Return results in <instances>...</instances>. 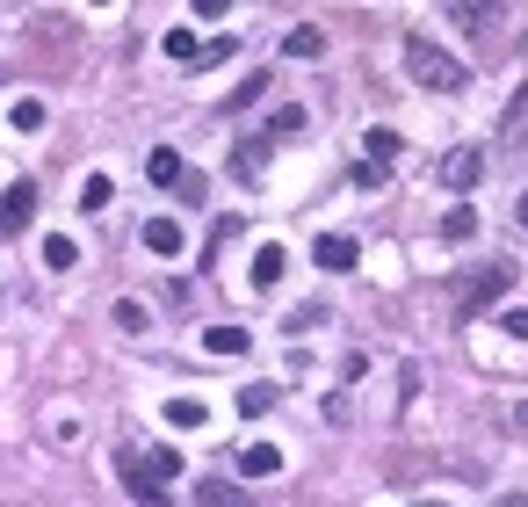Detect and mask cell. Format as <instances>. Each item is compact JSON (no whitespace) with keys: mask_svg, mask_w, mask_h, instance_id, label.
<instances>
[{"mask_svg":"<svg viewBox=\"0 0 528 507\" xmlns=\"http://www.w3.org/2000/svg\"><path fill=\"white\" fill-rule=\"evenodd\" d=\"M406 73L420 87H434V95H463V87H471V66L449 58L442 44H427V37H406Z\"/></svg>","mask_w":528,"mask_h":507,"instance_id":"obj_1","label":"cell"},{"mask_svg":"<svg viewBox=\"0 0 528 507\" xmlns=\"http://www.w3.org/2000/svg\"><path fill=\"white\" fill-rule=\"evenodd\" d=\"M507 290H514V268H507V261H485L478 276H463V283H456V312H463V319H485Z\"/></svg>","mask_w":528,"mask_h":507,"instance_id":"obj_2","label":"cell"},{"mask_svg":"<svg viewBox=\"0 0 528 507\" xmlns=\"http://www.w3.org/2000/svg\"><path fill=\"white\" fill-rule=\"evenodd\" d=\"M116 471H123V493H131L138 507H174V500H167V486L145 471V457H138V450H116Z\"/></svg>","mask_w":528,"mask_h":507,"instance_id":"obj_3","label":"cell"},{"mask_svg":"<svg viewBox=\"0 0 528 507\" xmlns=\"http://www.w3.org/2000/svg\"><path fill=\"white\" fill-rule=\"evenodd\" d=\"M442 189H478V174H485V145H456V153H442Z\"/></svg>","mask_w":528,"mask_h":507,"instance_id":"obj_4","label":"cell"},{"mask_svg":"<svg viewBox=\"0 0 528 507\" xmlns=\"http://www.w3.org/2000/svg\"><path fill=\"white\" fill-rule=\"evenodd\" d=\"M29 218H37V182H15L8 196H0V232H29Z\"/></svg>","mask_w":528,"mask_h":507,"instance_id":"obj_5","label":"cell"},{"mask_svg":"<svg viewBox=\"0 0 528 507\" xmlns=\"http://www.w3.org/2000/svg\"><path fill=\"white\" fill-rule=\"evenodd\" d=\"M312 261H319V268H333V276H348V268L362 261V247L348 240V232H319V247H312Z\"/></svg>","mask_w":528,"mask_h":507,"instance_id":"obj_6","label":"cell"},{"mask_svg":"<svg viewBox=\"0 0 528 507\" xmlns=\"http://www.w3.org/2000/svg\"><path fill=\"white\" fill-rule=\"evenodd\" d=\"M500 153H528V87H514V102L500 116Z\"/></svg>","mask_w":528,"mask_h":507,"instance_id":"obj_7","label":"cell"},{"mask_svg":"<svg viewBox=\"0 0 528 507\" xmlns=\"http://www.w3.org/2000/svg\"><path fill=\"white\" fill-rule=\"evenodd\" d=\"M145 174H152L160 189H181V182H189V167H181L174 145H152V153H145Z\"/></svg>","mask_w":528,"mask_h":507,"instance_id":"obj_8","label":"cell"},{"mask_svg":"<svg viewBox=\"0 0 528 507\" xmlns=\"http://www.w3.org/2000/svg\"><path fill=\"white\" fill-rule=\"evenodd\" d=\"M239 471H246V479H275V471H283V450H275V442H246Z\"/></svg>","mask_w":528,"mask_h":507,"instance_id":"obj_9","label":"cell"},{"mask_svg":"<svg viewBox=\"0 0 528 507\" xmlns=\"http://www.w3.org/2000/svg\"><path fill=\"white\" fill-rule=\"evenodd\" d=\"M196 507H254V493H239L232 479H203L196 486Z\"/></svg>","mask_w":528,"mask_h":507,"instance_id":"obj_10","label":"cell"},{"mask_svg":"<svg viewBox=\"0 0 528 507\" xmlns=\"http://www.w3.org/2000/svg\"><path fill=\"white\" fill-rule=\"evenodd\" d=\"M283 58H326V29H312V22H297L290 37H283Z\"/></svg>","mask_w":528,"mask_h":507,"instance_id":"obj_11","label":"cell"},{"mask_svg":"<svg viewBox=\"0 0 528 507\" xmlns=\"http://www.w3.org/2000/svg\"><path fill=\"white\" fill-rule=\"evenodd\" d=\"M145 247L152 254H181V218H145Z\"/></svg>","mask_w":528,"mask_h":507,"instance_id":"obj_12","label":"cell"},{"mask_svg":"<svg viewBox=\"0 0 528 507\" xmlns=\"http://www.w3.org/2000/svg\"><path fill=\"white\" fill-rule=\"evenodd\" d=\"M283 268H290L283 247H261V254H254V290H275V283H283Z\"/></svg>","mask_w":528,"mask_h":507,"instance_id":"obj_13","label":"cell"},{"mask_svg":"<svg viewBox=\"0 0 528 507\" xmlns=\"http://www.w3.org/2000/svg\"><path fill=\"white\" fill-rule=\"evenodd\" d=\"M160 51H167V58H181V66H196V58H203L196 29H167V37H160Z\"/></svg>","mask_w":528,"mask_h":507,"instance_id":"obj_14","label":"cell"},{"mask_svg":"<svg viewBox=\"0 0 528 507\" xmlns=\"http://www.w3.org/2000/svg\"><path fill=\"white\" fill-rule=\"evenodd\" d=\"M362 145H369V167H391V160H398V145H406V138H398V131H384V124H377V131H369Z\"/></svg>","mask_w":528,"mask_h":507,"instance_id":"obj_15","label":"cell"},{"mask_svg":"<svg viewBox=\"0 0 528 507\" xmlns=\"http://www.w3.org/2000/svg\"><path fill=\"white\" fill-rule=\"evenodd\" d=\"M203 421H210L203 399H167V428H203Z\"/></svg>","mask_w":528,"mask_h":507,"instance_id":"obj_16","label":"cell"},{"mask_svg":"<svg viewBox=\"0 0 528 507\" xmlns=\"http://www.w3.org/2000/svg\"><path fill=\"white\" fill-rule=\"evenodd\" d=\"M297 131H304V109L290 102V109H275V116H268V131H261V145H275V138H297Z\"/></svg>","mask_w":528,"mask_h":507,"instance_id":"obj_17","label":"cell"},{"mask_svg":"<svg viewBox=\"0 0 528 507\" xmlns=\"http://www.w3.org/2000/svg\"><path fill=\"white\" fill-rule=\"evenodd\" d=\"M203 348H210V355H246V326H210Z\"/></svg>","mask_w":528,"mask_h":507,"instance_id":"obj_18","label":"cell"},{"mask_svg":"<svg viewBox=\"0 0 528 507\" xmlns=\"http://www.w3.org/2000/svg\"><path fill=\"white\" fill-rule=\"evenodd\" d=\"M261 167H268V145H261V138H246V153H232V174H239V182H254Z\"/></svg>","mask_w":528,"mask_h":507,"instance_id":"obj_19","label":"cell"},{"mask_svg":"<svg viewBox=\"0 0 528 507\" xmlns=\"http://www.w3.org/2000/svg\"><path fill=\"white\" fill-rule=\"evenodd\" d=\"M471 232H478V211H471V203H456V211L442 218V240L456 247V240H471Z\"/></svg>","mask_w":528,"mask_h":507,"instance_id":"obj_20","label":"cell"},{"mask_svg":"<svg viewBox=\"0 0 528 507\" xmlns=\"http://www.w3.org/2000/svg\"><path fill=\"white\" fill-rule=\"evenodd\" d=\"M73 261H80V247L66 240V232H51V240H44V268H58V276H66Z\"/></svg>","mask_w":528,"mask_h":507,"instance_id":"obj_21","label":"cell"},{"mask_svg":"<svg viewBox=\"0 0 528 507\" xmlns=\"http://www.w3.org/2000/svg\"><path fill=\"white\" fill-rule=\"evenodd\" d=\"M449 15H456V22H471V29H500V22H507V8H471V0H456Z\"/></svg>","mask_w":528,"mask_h":507,"instance_id":"obj_22","label":"cell"},{"mask_svg":"<svg viewBox=\"0 0 528 507\" xmlns=\"http://www.w3.org/2000/svg\"><path fill=\"white\" fill-rule=\"evenodd\" d=\"M109 174H87V182H80V211H109Z\"/></svg>","mask_w":528,"mask_h":507,"instance_id":"obj_23","label":"cell"},{"mask_svg":"<svg viewBox=\"0 0 528 507\" xmlns=\"http://www.w3.org/2000/svg\"><path fill=\"white\" fill-rule=\"evenodd\" d=\"M109 319L123 326V334H145V326H152V319H145V305H131V297H123V305H116Z\"/></svg>","mask_w":528,"mask_h":507,"instance_id":"obj_24","label":"cell"},{"mask_svg":"<svg viewBox=\"0 0 528 507\" xmlns=\"http://www.w3.org/2000/svg\"><path fill=\"white\" fill-rule=\"evenodd\" d=\"M275 406V384H246L239 392V413H268Z\"/></svg>","mask_w":528,"mask_h":507,"instance_id":"obj_25","label":"cell"},{"mask_svg":"<svg viewBox=\"0 0 528 507\" xmlns=\"http://www.w3.org/2000/svg\"><path fill=\"white\" fill-rule=\"evenodd\" d=\"M326 319H333V312H326V305H304V312H290V319H283V326H290V334H312V326H326Z\"/></svg>","mask_w":528,"mask_h":507,"instance_id":"obj_26","label":"cell"},{"mask_svg":"<svg viewBox=\"0 0 528 507\" xmlns=\"http://www.w3.org/2000/svg\"><path fill=\"white\" fill-rule=\"evenodd\" d=\"M145 471H152V479H160V486H167V479H174V471H181V457H174V450H152V457H145Z\"/></svg>","mask_w":528,"mask_h":507,"instance_id":"obj_27","label":"cell"},{"mask_svg":"<svg viewBox=\"0 0 528 507\" xmlns=\"http://www.w3.org/2000/svg\"><path fill=\"white\" fill-rule=\"evenodd\" d=\"M15 131H44V102H15Z\"/></svg>","mask_w":528,"mask_h":507,"instance_id":"obj_28","label":"cell"},{"mask_svg":"<svg viewBox=\"0 0 528 507\" xmlns=\"http://www.w3.org/2000/svg\"><path fill=\"white\" fill-rule=\"evenodd\" d=\"M500 326H507V334H514V341H528V305H514V312H500Z\"/></svg>","mask_w":528,"mask_h":507,"instance_id":"obj_29","label":"cell"},{"mask_svg":"<svg viewBox=\"0 0 528 507\" xmlns=\"http://www.w3.org/2000/svg\"><path fill=\"white\" fill-rule=\"evenodd\" d=\"M514 428H521V435H528V399H521V406H514Z\"/></svg>","mask_w":528,"mask_h":507,"instance_id":"obj_30","label":"cell"},{"mask_svg":"<svg viewBox=\"0 0 528 507\" xmlns=\"http://www.w3.org/2000/svg\"><path fill=\"white\" fill-rule=\"evenodd\" d=\"M500 507H528V493H500Z\"/></svg>","mask_w":528,"mask_h":507,"instance_id":"obj_31","label":"cell"},{"mask_svg":"<svg viewBox=\"0 0 528 507\" xmlns=\"http://www.w3.org/2000/svg\"><path fill=\"white\" fill-rule=\"evenodd\" d=\"M514 218H521V232H528V196H521V203H514Z\"/></svg>","mask_w":528,"mask_h":507,"instance_id":"obj_32","label":"cell"}]
</instances>
